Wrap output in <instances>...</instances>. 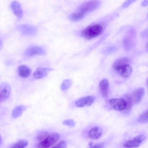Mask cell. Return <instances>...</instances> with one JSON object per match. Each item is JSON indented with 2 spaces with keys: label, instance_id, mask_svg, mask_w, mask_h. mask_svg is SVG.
<instances>
[{
  "label": "cell",
  "instance_id": "cell-1",
  "mask_svg": "<svg viewBox=\"0 0 148 148\" xmlns=\"http://www.w3.org/2000/svg\"><path fill=\"white\" fill-rule=\"evenodd\" d=\"M129 59L127 57H123L114 61L112 68L117 75L123 77H127L130 75L132 71Z\"/></svg>",
  "mask_w": 148,
  "mask_h": 148
},
{
  "label": "cell",
  "instance_id": "cell-2",
  "mask_svg": "<svg viewBox=\"0 0 148 148\" xmlns=\"http://www.w3.org/2000/svg\"><path fill=\"white\" fill-rule=\"evenodd\" d=\"M103 28L100 24H97L90 26L84 29L81 34L84 38L91 39L99 35L102 32Z\"/></svg>",
  "mask_w": 148,
  "mask_h": 148
},
{
  "label": "cell",
  "instance_id": "cell-3",
  "mask_svg": "<svg viewBox=\"0 0 148 148\" xmlns=\"http://www.w3.org/2000/svg\"><path fill=\"white\" fill-rule=\"evenodd\" d=\"M60 135L56 132L50 134L43 140L40 142L38 145V148H49L54 145L59 140Z\"/></svg>",
  "mask_w": 148,
  "mask_h": 148
},
{
  "label": "cell",
  "instance_id": "cell-4",
  "mask_svg": "<svg viewBox=\"0 0 148 148\" xmlns=\"http://www.w3.org/2000/svg\"><path fill=\"white\" fill-rule=\"evenodd\" d=\"M100 3L97 0L87 1L81 5L78 8V11L85 15L96 9L100 5Z\"/></svg>",
  "mask_w": 148,
  "mask_h": 148
},
{
  "label": "cell",
  "instance_id": "cell-5",
  "mask_svg": "<svg viewBox=\"0 0 148 148\" xmlns=\"http://www.w3.org/2000/svg\"><path fill=\"white\" fill-rule=\"evenodd\" d=\"M136 35V31L133 29H130L127 32L123 40L124 46L126 50H129L132 47Z\"/></svg>",
  "mask_w": 148,
  "mask_h": 148
},
{
  "label": "cell",
  "instance_id": "cell-6",
  "mask_svg": "<svg viewBox=\"0 0 148 148\" xmlns=\"http://www.w3.org/2000/svg\"><path fill=\"white\" fill-rule=\"evenodd\" d=\"M25 54L28 57L46 54V52L42 47L38 46H31L25 50Z\"/></svg>",
  "mask_w": 148,
  "mask_h": 148
},
{
  "label": "cell",
  "instance_id": "cell-7",
  "mask_svg": "<svg viewBox=\"0 0 148 148\" xmlns=\"http://www.w3.org/2000/svg\"><path fill=\"white\" fill-rule=\"evenodd\" d=\"M109 103L112 108L117 111L124 110L126 107V103L123 98H112Z\"/></svg>",
  "mask_w": 148,
  "mask_h": 148
},
{
  "label": "cell",
  "instance_id": "cell-8",
  "mask_svg": "<svg viewBox=\"0 0 148 148\" xmlns=\"http://www.w3.org/2000/svg\"><path fill=\"white\" fill-rule=\"evenodd\" d=\"M11 87L10 84L6 82H3L0 86V101L1 102L10 95L11 92Z\"/></svg>",
  "mask_w": 148,
  "mask_h": 148
},
{
  "label": "cell",
  "instance_id": "cell-9",
  "mask_svg": "<svg viewBox=\"0 0 148 148\" xmlns=\"http://www.w3.org/2000/svg\"><path fill=\"white\" fill-rule=\"evenodd\" d=\"M95 99L93 95L87 96L78 99L75 102V105L78 107L90 106L93 103Z\"/></svg>",
  "mask_w": 148,
  "mask_h": 148
},
{
  "label": "cell",
  "instance_id": "cell-10",
  "mask_svg": "<svg viewBox=\"0 0 148 148\" xmlns=\"http://www.w3.org/2000/svg\"><path fill=\"white\" fill-rule=\"evenodd\" d=\"M145 139V136L140 135L135 137L131 140L126 141L124 144V146L126 148H134L138 147Z\"/></svg>",
  "mask_w": 148,
  "mask_h": 148
},
{
  "label": "cell",
  "instance_id": "cell-11",
  "mask_svg": "<svg viewBox=\"0 0 148 148\" xmlns=\"http://www.w3.org/2000/svg\"><path fill=\"white\" fill-rule=\"evenodd\" d=\"M18 29L23 34L26 36L34 35L37 32V29L35 27L29 25H20L18 27Z\"/></svg>",
  "mask_w": 148,
  "mask_h": 148
},
{
  "label": "cell",
  "instance_id": "cell-12",
  "mask_svg": "<svg viewBox=\"0 0 148 148\" xmlns=\"http://www.w3.org/2000/svg\"><path fill=\"white\" fill-rule=\"evenodd\" d=\"M145 93L143 88H138L134 90L130 95L133 104L137 103L140 101Z\"/></svg>",
  "mask_w": 148,
  "mask_h": 148
},
{
  "label": "cell",
  "instance_id": "cell-13",
  "mask_svg": "<svg viewBox=\"0 0 148 148\" xmlns=\"http://www.w3.org/2000/svg\"><path fill=\"white\" fill-rule=\"evenodd\" d=\"M53 70V69L50 68L38 67L34 72L33 76L36 79H40L46 76L49 71Z\"/></svg>",
  "mask_w": 148,
  "mask_h": 148
},
{
  "label": "cell",
  "instance_id": "cell-14",
  "mask_svg": "<svg viewBox=\"0 0 148 148\" xmlns=\"http://www.w3.org/2000/svg\"><path fill=\"white\" fill-rule=\"evenodd\" d=\"M102 129L99 126H95L91 128L88 133V136L91 139H97L102 134Z\"/></svg>",
  "mask_w": 148,
  "mask_h": 148
},
{
  "label": "cell",
  "instance_id": "cell-15",
  "mask_svg": "<svg viewBox=\"0 0 148 148\" xmlns=\"http://www.w3.org/2000/svg\"><path fill=\"white\" fill-rule=\"evenodd\" d=\"M10 7L14 14L18 18L22 16L23 11L20 4L18 1H14L10 5Z\"/></svg>",
  "mask_w": 148,
  "mask_h": 148
},
{
  "label": "cell",
  "instance_id": "cell-16",
  "mask_svg": "<svg viewBox=\"0 0 148 148\" xmlns=\"http://www.w3.org/2000/svg\"><path fill=\"white\" fill-rule=\"evenodd\" d=\"M18 74L20 77L26 78L29 77L30 75L31 70L27 66L22 65L18 67Z\"/></svg>",
  "mask_w": 148,
  "mask_h": 148
},
{
  "label": "cell",
  "instance_id": "cell-17",
  "mask_svg": "<svg viewBox=\"0 0 148 148\" xmlns=\"http://www.w3.org/2000/svg\"><path fill=\"white\" fill-rule=\"evenodd\" d=\"M109 84L108 81L106 79L102 80L99 83V86L101 95L104 97L108 95Z\"/></svg>",
  "mask_w": 148,
  "mask_h": 148
},
{
  "label": "cell",
  "instance_id": "cell-18",
  "mask_svg": "<svg viewBox=\"0 0 148 148\" xmlns=\"http://www.w3.org/2000/svg\"><path fill=\"white\" fill-rule=\"evenodd\" d=\"M27 109V106L23 105H19L17 106L13 109L12 112V116L14 118H16L19 117Z\"/></svg>",
  "mask_w": 148,
  "mask_h": 148
},
{
  "label": "cell",
  "instance_id": "cell-19",
  "mask_svg": "<svg viewBox=\"0 0 148 148\" xmlns=\"http://www.w3.org/2000/svg\"><path fill=\"white\" fill-rule=\"evenodd\" d=\"M85 15V14L78 11L71 14L69 16V18L71 21H77L83 18Z\"/></svg>",
  "mask_w": 148,
  "mask_h": 148
},
{
  "label": "cell",
  "instance_id": "cell-20",
  "mask_svg": "<svg viewBox=\"0 0 148 148\" xmlns=\"http://www.w3.org/2000/svg\"><path fill=\"white\" fill-rule=\"evenodd\" d=\"M28 144V141L25 139H22L15 143L11 148H25Z\"/></svg>",
  "mask_w": 148,
  "mask_h": 148
},
{
  "label": "cell",
  "instance_id": "cell-21",
  "mask_svg": "<svg viewBox=\"0 0 148 148\" xmlns=\"http://www.w3.org/2000/svg\"><path fill=\"white\" fill-rule=\"evenodd\" d=\"M123 99L125 100L126 103V107L124 110L127 112L131 109L133 103L130 95H127L124 97Z\"/></svg>",
  "mask_w": 148,
  "mask_h": 148
},
{
  "label": "cell",
  "instance_id": "cell-22",
  "mask_svg": "<svg viewBox=\"0 0 148 148\" xmlns=\"http://www.w3.org/2000/svg\"><path fill=\"white\" fill-rule=\"evenodd\" d=\"M138 122L141 123L148 122V110L140 114L138 117Z\"/></svg>",
  "mask_w": 148,
  "mask_h": 148
},
{
  "label": "cell",
  "instance_id": "cell-23",
  "mask_svg": "<svg viewBox=\"0 0 148 148\" xmlns=\"http://www.w3.org/2000/svg\"><path fill=\"white\" fill-rule=\"evenodd\" d=\"M50 134L47 131L41 132L37 136L36 139L40 142H41L45 139Z\"/></svg>",
  "mask_w": 148,
  "mask_h": 148
},
{
  "label": "cell",
  "instance_id": "cell-24",
  "mask_svg": "<svg viewBox=\"0 0 148 148\" xmlns=\"http://www.w3.org/2000/svg\"><path fill=\"white\" fill-rule=\"evenodd\" d=\"M71 84V82L69 79L64 80L62 82L60 86L61 90L63 91L65 90L70 87Z\"/></svg>",
  "mask_w": 148,
  "mask_h": 148
},
{
  "label": "cell",
  "instance_id": "cell-25",
  "mask_svg": "<svg viewBox=\"0 0 148 148\" xmlns=\"http://www.w3.org/2000/svg\"><path fill=\"white\" fill-rule=\"evenodd\" d=\"M67 143L66 141L62 140L58 142L53 146L52 147L66 148L67 147Z\"/></svg>",
  "mask_w": 148,
  "mask_h": 148
},
{
  "label": "cell",
  "instance_id": "cell-26",
  "mask_svg": "<svg viewBox=\"0 0 148 148\" xmlns=\"http://www.w3.org/2000/svg\"><path fill=\"white\" fill-rule=\"evenodd\" d=\"M63 125L71 127L74 126L75 123L74 121L72 119H67L63 121L62 122Z\"/></svg>",
  "mask_w": 148,
  "mask_h": 148
},
{
  "label": "cell",
  "instance_id": "cell-27",
  "mask_svg": "<svg viewBox=\"0 0 148 148\" xmlns=\"http://www.w3.org/2000/svg\"><path fill=\"white\" fill-rule=\"evenodd\" d=\"M137 0H126L122 4V6L126 8L128 7L132 3L135 2Z\"/></svg>",
  "mask_w": 148,
  "mask_h": 148
},
{
  "label": "cell",
  "instance_id": "cell-28",
  "mask_svg": "<svg viewBox=\"0 0 148 148\" xmlns=\"http://www.w3.org/2000/svg\"><path fill=\"white\" fill-rule=\"evenodd\" d=\"M104 146V144L103 143H96L93 145L91 146L90 147V148H103Z\"/></svg>",
  "mask_w": 148,
  "mask_h": 148
},
{
  "label": "cell",
  "instance_id": "cell-29",
  "mask_svg": "<svg viewBox=\"0 0 148 148\" xmlns=\"http://www.w3.org/2000/svg\"><path fill=\"white\" fill-rule=\"evenodd\" d=\"M141 5L143 6L148 5V0H143L141 3Z\"/></svg>",
  "mask_w": 148,
  "mask_h": 148
},
{
  "label": "cell",
  "instance_id": "cell-30",
  "mask_svg": "<svg viewBox=\"0 0 148 148\" xmlns=\"http://www.w3.org/2000/svg\"><path fill=\"white\" fill-rule=\"evenodd\" d=\"M93 143L92 141H90L88 143V145L89 146V147L93 145Z\"/></svg>",
  "mask_w": 148,
  "mask_h": 148
},
{
  "label": "cell",
  "instance_id": "cell-31",
  "mask_svg": "<svg viewBox=\"0 0 148 148\" xmlns=\"http://www.w3.org/2000/svg\"><path fill=\"white\" fill-rule=\"evenodd\" d=\"M147 86L148 87V79H147Z\"/></svg>",
  "mask_w": 148,
  "mask_h": 148
},
{
  "label": "cell",
  "instance_id": "cell-32",
  "mask_svg": "<svg viewBox=\"0 0 148 148\" xmlns=\"http://www.w3.org/2000/svg\"><path fill=\"white\" fill-rule=\"evenodd\" d=\"M147 48L148 50V43H147Z\"/></svg>",
  "mask_w": 148,
  "mask_h": 148
},
{
  "label": "cell",
  "instance_id": "cell-33",
  "mask_svg": "<svg viewBox=\"0 0 148 148\" xmlns=\"http://www.w3.org/2000/svg\"></svg>",
  "mask_w": 148,
  "mask_h": 148
}]
</instances>
